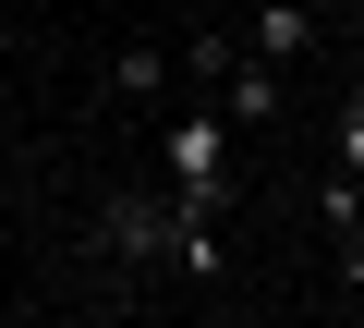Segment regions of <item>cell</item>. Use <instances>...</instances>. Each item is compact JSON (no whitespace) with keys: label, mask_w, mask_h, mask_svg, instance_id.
I'll return each mask as SVG.
<instances>
[{"label":"cell","mask_w":364,"mask_h":328,"mask_svg":"<svg viewBox=\"0 0 364 328\" xmlns=\"http://www.w3.org/2000/svg\"><path fill=\"white\" fill-rule=\"evenodd\" d=\"M85 255L97 268H170V195H146V183H122V195H97L85 207Z\"/></svg>","instance_id":"cell-1"},{"label":"cell","mask_w":364,"mask_h":328,"mask_svg":"<svg viewBox=\"0 0 364 328\" xmlns=\"http://www.w3.org/2000/svg\"><path fill=\"white\" fill-rule=\"evenodd\" d=\"M158 171H170V195H182V207H219V195H231V134H219V110L158 122Z\"/></svg>","instance_id":"cell-2"},{"label":"cell","mask_w":364,"mask_h":328,"mask_svg":"<svg viewBox=\"0 0 364 328\" xmlns=\"http://www.w3.org/2000/svg\"><path fill=\"white\" fill-rule=\"evenodd\" d=\"M304 49H316V13H304V0H255L243 61H267V73H279V61H304Z\"/></svg>","instance_id":"cell-3"},{"label":"cell","mask_w":364,"mask_h":328,"mask_svg":"<svg viewBox=\"0 0 364 328\" xmlns=\"http://www.w3.org/2000/svg\"><path fill=\"white\" fill-rule=\"evenodd\" d=\"M109 97H122V110H158V97H170V49H158V37H134V49L109 61Z\"/></svg>","instance_id":"cell-4"},{"label":"cell","mask_w":364,"mask_h":328,"mask_svg":"<svg viewBox=\"0 0 364 328\" xmlns=\"http://www.w3.org/2000/svg\"><path fill=\"white\" fill-rule=\"evenodd\" d=\"M207 97H219L231 122H279V73H267V61H231V73H219Z\"/></svg>","instance_id":"cell-5"},{"label":"cell","mask_w":364,"mask_h":328,"mask_svg":"<svg viewBox=\"0 0 364 328\" xmlns=\"http://www.w3.org/2000/svg\"><path fill=\"white\" fill-rule=\"evenodd\" d=\"M328 171H352V183H364V85L328 110Z\"/></svg>","instance_id":"cell-6"},{"label":"cell","mask_w":364,"mask_h":328,"mask_svg":"<svg viewBox=\"0 0 364 328\" xmlns=\"http://www.w3.org/2000/svg\"><path fill=\"white\" fill-rule=\"evenodd\" d=\"M316 219H328V231H352V219H364V183H352V171H328V183H316Z\"/></svg>","instance_id":"cell-7"},{"label":"cell","mask_w":364,"mask_h":328,"mask_svg":"<svg viewBox=\"0 0 364 328\" xmlns=\"http://www.w3.org/2000/svg\"><path fill=\"white\" fill-rule=\"evenodd\" d=\"M340 280H352V292H364V219H352V231H340Z\"/></svg>","instance_id":"cell-8"},{"label":"cell","mask_w":364,"mask_h":328,"mask_svg":"<svg viewBox=\"0 0 364 328\" xmlns=\"http://www.w3.org/2000/svg\"><path fill=\"white\" fill-rule=\"evenodd\" d=\"M0 61H13V13H0Z\"/></svg>","instance_id":"cell-9"},{"label":"cell","mask_w":364,"mask_h":328,"mask_svg":"<svg viewBox=\"0 0 364 328\" xmlns=\"http://www.w3.org/2000/svg\"><path fill=\"white\" fill-rule=\"evenodd\" d=\"M352 25H364V0H352Z\"/></svg>","instance_id":"cell-10"}]
</instances>
